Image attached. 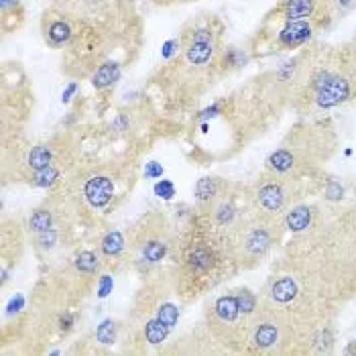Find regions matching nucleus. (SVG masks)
I'll list each match as a JSON object with an SVG mask.
<instances>
[{"label": "nucleus", "instance_id": "nucleus-1", "mask_svg": "<svg viewBox=\"0 0 356 356\" xmlns=\"http://www.w3.org/2000/svg\"><path fill=\"white\" fill-rule=\"evenodd\" d=\"M277 220L267 218L259 212L247 222H241L232 230V243L230 252L234 261H238L243 267H254L261 263V259L271 250L277 241Z\"/></svg>", "mask_w": 356, "mask_h": 356}, {"label": "nucleus", "instance_id": "nucleus-2", "mask_svg": "<svg viewBox=\"0 0 356 356\" xmlns=\"http://www.w3.org/2000/svg\"><path fill=\"white\" fill-rule=\"evenodd\" d=\"M287 181H289L287 177L277 175L273 171H269L263 179H259L254 192L250 195L254 212L275 220L279 214H285V206L289 204Z\"/></svg>", "mask_w": 356, "mask_h": 356}, {"label": "nucleus", "instance_id": "nucleus-3", "mask_svg": "<svg viewBox=\"0 0 356 356\" xmlns=\"http://www.w3.org/2000/svg\"><path fill=\"white\" fill-rule=\"evenodd\" d=\"M222 257L218 252V245L210 238L195 236L184 250V269L186 277L193 281H204L218 271Z\"/></svg>", "mask_w": 356, "mask_h": 356}, {"label": "nucleus", "instance_id": "nucleus-4", "mask_svg": "<svg viewBox=\"0 0 356 356\" xmlns=\"http://www.w3.org/2000/svg\"><path fill=\"white\" fill-rule=\"evenodd\" d=\"M78 25H80V19L76 15L54 6L51 10L43 15V21H41L43 39L51 49H63L72 43Z\"/></svg>", "mask_w": 356, "mask_h": 356}, {"label": "nucleus", "instance_id": "nucleus-5", "mask_svg": "<svg viewBox=\"0 0 356 356\" xmlns=\"http://www.w3.org/2000/svg\"><path fill=\"white\" fill-rule=\"evenodd\" d=\"M318 29V23L314 19H303V21H287L285 27L279 29L277 33V45L283 49H296L307 43Z\"/></svg>", "mask_w": 356, "mask_h": 356}, {"label": "nucleus", "instance_id": "nucleus-6", "mask_svg": "<svg viewBox=\"0 0 356 356\" xmlns=\"http://www.w3.org/2000/svg\"><path fill=\"white\" fill-rule=\"evenodd\" d=\"M320 8V0H283L273 10L275 17L287 21H303V19H316Z\"/></svg>", "mask_w": 356, "mask_h": 356}, {"label": "nucleus", "instance_id": "nucleus-7", "mask_svg": "<svg viewBox=\"0 0 356 356\" xmlns=\"http://www.w3.org/2000/svg\"><path fill=\"white\" fill-rule=\"evenodd\" d=\"M83 195L92 208H104L114 195V181L106 175H96V177L86 181Z\"/></svg>", "mask_w": 356, "mask_h": 356}, {"label": "nucleus", "instance_id": "nucleus-8", "mask_svg": "<svg viewBox=\"0 0 356 356\" xmlns=\"http://www.w3.org/2000/svg\"><path fill=\"white\" fill-rule=\"evenodd\" d=\"M214 316L218 318L222 324H234L238 322L241 318H250L247 316L243 309H241V303L236 296H222L214 302Z\"/></svg>", "mask_w": 356, "mask_h": 356}, {"label": "nucleus", "instance_id": "nucleus-9", "mask_svg": "<svg viewBox=\"0 0 356 356\" xmlns=\"http://www.w3.org/2000/svg\"><path fill=\"white\" fill-rule=\"evenodd\" d=\"M0 10H2V31L10 33L17 31L25 23V6L21 0H0Z\"/></svg>", "mask_w": 356, "mask_h": 356}, {"label": "nucleus", "instance_id": "nucleus-10", "mask_svg": "<svg viewBox=\"0 0 356 356\" xmlns=\"http://www.w3.org/2000/svg\"><path fill=\"white\" fill-rule=\"evenodd\" d=\"M120 70H122V65L118 61H112V59L102 61L92 76V86L96 90H106L110 86H114L116 80L120 78Z\"/></svg>", "mask_w": 356, "mask_h": 356}, {"label": "nucleus", "instance_id": "nucleus-11", "mask_svg": "<svg viewBox=\"0 0 356 356\" xmlns=\"http://www.w3.org/2000/svg\"><path fill=\"white\" fill-rule=\"evenodd\" d=\"M222 184L216 177H204L195 184V200L200 204H208L212 206L220 195H222Z\"/></svg>", "mask_w": 356, "mask_h": 356}, {"label": "nucleus", "instance_id": "nucleus-12", "mask_svg": "<svg viewBox=\"0 0 356 356\" xmlns=\"http://www.w3.org/2000/svg\"><path fill=\"white\" fill-rule=\"evenodd\" d=\"M27 163L31 167V171H39V169H45V167L54 165V147L47 145V143H41V145L33 147L31 153H29Z\"/></svg>", "mask_w": 356, "mask_h": 356}, {"label": "nucleus", "instance_id": "nucleus-13", "mask_svg": "<svg viewBox=\"0 0 356 356\" xmlns=\"http://www.w3.org/2000/svg\"><path fill=\"white\" fill-rule=\"evenodd\" d=\"M285 224L293 232H302L312 226V210L307 206H296L285 212Z\"/></svg>", "mask_w": 356, "mask_h": 356}, {"label": "nucleus", "instance_id": "nucleus-14", "mask_svg": "<svg viewBox=\"0 0 356 356\" xmlns=\"http://www.w3.org/2000/svg\"><path fill=\"white\" fill-rule=\"evenodd\" d=\"M167 248H169V245H167L163 236H153V238L145 241L140 252H143V259L147 263H161L165 254H167Z\"/></svg>", "mask_w": 356, "mask_h": 356}, {"label": "nucleus", "instance_id": "nucleus-15", "mask_svg": "<svg viewBox=\"0 0 356 356\" xmlns=\"http://www.w3.org/2000/svg\"><path fill=\"white\" fill-rule=\"evenodd\" d=\"M100 250L104 257H118L124 250V238L118 230H110L108 234L100 241Z\"/></svg>", "mask_w": 356, "mask_h": 356}, {"label": "nucleus", "instance_id": "nucleus-16", "mask_svg": "<svg viewBox=\"0 0 356 356\" xmlns=\"http://www.w3.org/2000/svg\"><path fill=\"white\" fill-rule=\"evenodd\" d=\"M169 330L171 328L165 326L159 318H155V320H151V322L145 324V338H147L149 344H161L165 338H167Z\"/></svg>", "mask_w": 356, "mask_h": 356}, {"label": "nucleus", "instance_id": "nucleus-17", "mask_svg": "<svg viewBox=\"0 0 356 356\" xmlns=\"http://www.w3.org/2000/svg\"><path fill=\"white\" fill-rule=\"evenodd\" d=\"M29 228H31V232H37V234L54 228V214L47 208L35 210V214L29 218Z\"/></svg>", "mask_w": 356, "mask_h": 356}, {"label": "nucleus", "instance_id": "nucleus-18", "mask_svg": "<svg viewBox=\"0 0 356 356\" xmlns=\"http://www.w3.org/2000/svg\"><path fill=\"white\" fill-rule=\"evenodd\" d=\"M59 177V169L55 165H49L45 169H39V171H33V177H31V184L37 186V188H51Z\"/></svg>", "mask_w": 356, "mask_h": 356}, {"label": "nucleus", "instance_id": "nucleus-19", "mask_svg": "<svg viewBox=\"0 0 356 356\" xmlns=\"http://www.w3.org/2000/svg\"><path fill=\"white\" fill-rule=\"evenodd\" d=\"M76 267H78V271H82V273L86 275L96 273V271H98V267H100L98 254H96V252H92V250H83V252H80L78 261H76Z\"/></svg>", "mask_w": 356, "mask_h": 356}, {"label": "nucleus", "instance_id": "nucleus-20", "mask_svg": "<svg viewBox=\"0 0 356 356\" xmlns=\"http://www.w3.org/2000/svg\"><path fill=\"white\" fill-rule=\"evenodd\" d=\"M96 338H98V342H102V344H112L114 340H116V324L112 322V320H106V322H102L98 330H96Z\"/></svg>", "mask_w": 356, "mask_h": 356}, {"label": "nucleus", "instance_id": "nucleus-21", "mask_svg": "<svg viewBox=\"0 0 356 356\" xmlns=\"http://www.w3.org/2000/svg\"><path fill=\"white\" fill-rule=\"evenodd\" d=\"M157 318L163 322L165 326L173 328V326L177 324L179 312H177V307H175V305H171V303H163V305L159 307V314H157Z\"/></svg>", "mask_w": 356, "mask_h": 356}, {"label": "nucleus", "instance_id": "nucleus-22", "mask_svg": "<svg viewBox=\"0 0 356 356\" xmlns=\"http://www.w3.org/2000/svg\"><path fill=\"white\" fill-rule=\"evenodd\" d=\"M155 195H159V197H163V200H171V197L175 195V186H173V181L161 179V181L155 186Z\"/></svg>", "mask_w": 356, "mask_h": 356}, {"label": "nucleus", "instance_id": "nucleus-23", "mask_svg": "<svg viewBox=\"0 0 356 356\" xmlns=\"http://www.w3.org/2000/svg\"><path fill=\"white\" fill-rule=\"evenodd\" d=\"M161 173H163V167L157 163H149L147 169H145V175L147 177H161Z\"/></svg>", "mask_w": 356, "mask_h": 356}, {"label": "nucleus", "instance_id": "nucleus-24", "mask_svg": "<svg viewBox=\"0 0 356 356\" xmlns=\"http://www.w3.org/2000/svg\"><path fill=\"white\" fill-rule=\"evenodd\" d=\"M110 289H112V279H110L108 275H104L102 281H100V298H106Z\"/></svg>", "mask_w": 356, "mask_h": 356}, {"label": "nucleus", "instance_id": "nucleus-25", "mask_svg": "<svg viewBox=\"0 0 356 356\" xmlns=\"http://www.w3.org/2000/svg\"><path fill=\"white\" fill-rule=\"evenodd\" d=\"M157 6H169V4H177V2H192V0H153Z\"/></svg>", "mask_w": 356, "mask_h": 356}, {"label": "nucleus", "instance_id": "nucleus-26", "mask_svg": "<svg viewBox=\"0 0 356 356\" xmlns=\"http://www.w3.org/2000/svg\"><path fill=\"white\" fill-rule=\"evenodd\" d=\"M72 324H74V318H72V316L61 318V330H70L72 328Z\"/></svg>", "mask_w": 356, "mask_h": 356}]
</instances>
